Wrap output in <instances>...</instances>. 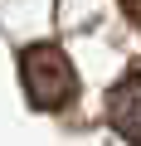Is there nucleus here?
Returning <instances> with one entry per match:
<instances>
[{"instance_id":"obj_1","label":"nucleus","mask_w":141,"mask_h":146,"mask_svg":"<svg viewBox=\"0 0 141 146\" xmlns=\"http://www.w3.org/2000/svg\"><path fill=\"white\" fill-rule=\"evenodd\" d=\"M20 83L39 112H58L78 98V73L58 44H29L20 54Z\"/></svg>"},{"instance_id":"obj_2","label":"nucleus","mask_w":141,"mask_h":146,"mask_svg":"<svg viewBox=\"0 0 141 146\" xmlns=\"http://www.w3.org/2000/svg\"><path fill=\"white\" fill-rule=\"evenodd\" d=\"M107 122H112V131L122 141L141 146V68L126 73V78L107 93Z\"/></svg>"},{"instance_id":"obj_3","label":"nucleus","mask_w":141,"mask_h":146,"mask_svg":"<svg viewBox=\"0 0 141 146\" xmlns=\"http://www.w3.org/2000/svg\"><path fill=\"white\" fill-rule=\"evenodd\" d=\"M122 10H126L131 20H141V0H122Z\"/></svg>"}]
</instances>
